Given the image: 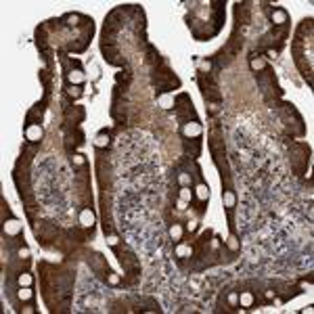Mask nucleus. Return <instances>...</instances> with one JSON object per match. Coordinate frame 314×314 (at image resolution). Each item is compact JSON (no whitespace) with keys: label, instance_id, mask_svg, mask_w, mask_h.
<instances>
[{"label":"nucleus","instance_id":"nucleus-1","mask_svg":"<svg viewBox=\"0 0 314 314\" xmlns=\"http://www.w3.org/2000/svg\"><path fill=\"white\" fill-rule=\"evenodd\" d=\"M272 105L276 107V111H278V115H281V120L285 122V126H287L289 132L295 134V136L304 134V120H301V115L297 113V109L293 107L291 103H281V101H276V103H272Z\"/></svg>","mask_w":314,"mask_h":314},{"label":"nucleus","instance_id":"nucleus-2","mask_svg":"<svg viewBox=\"0 0 314 314\" xmlns=\"http://www.w3.org/2000/svg\"><path fill=\"white\" fill-rule=\"evenodd\" d=\"M255 82H258V86L262 88L264 99L268 101L270 105L276 103L278 99L283 97V90H281V86L276 84V78H274L270 67H266V69H262V72L255 74Z\"/></svg>","mask_w":314,"mask_h":314},{"label":"nucleus","instance_id":"nucleus-3","mask_svg":"<svg viewBox=\"0 0 314 314\" xmlns=\"http://www.w3.org/2000/svg\"><path fill=\"white\" fill-rule=\"evenodd\" d=\"M153 84L157 86V92H170L180 86V80L174 76V72L164 63V65L153 67Z\"/></svg>","mask_w":314,"mask_h":314},{"label":"nucleus","instance_id":"nucleus-4","mask_svg":"<svg viewBox=\"0 0 314 314\" xmlns=\"http://www.w3.org/2000/svg\"><path fill=\"white\" fill-rule=\"evenodd\" d=\"M289 151H291V166L295 170V174H304L308 164H310V147H306L304 143H293L291 147H289Z\"/></svg>","mask_w":314,"mask_h":314},{"label":"nucleus","instance_id":"nucleus-5","mask_svg":"<svg viewBox=\"0 0 314 314\" xmlns=\"http://www.w3.org/2000/svg\"><path fill=\"white\" fill-rule=\"evenodd\" d=\"M199 88H201V95L207 103H222V95H220V88L216 84V78L212 74H201L199 76Z\"/></svg>","mask_w":314,"mask_h":314},{"label":"nucleus","instance_id":"nucleus-6","mask_svg":"<svg viewBox=\"0 0 314 314\" xmlns=\"http://www.w3.org/2000/svg\"><path fill=\"white\" fill-rule=\"evenodd\" d=\"M174 107H176V115H178V120L182 124H189V120L193 118L197 122V113L193 109V103H191V97L189 95H178L176 99H174Z\"/></svg>","mask_w":314,"mask_h":314},{"label":"nucleus","instance_id":"nucleus-7","mask_svg":"<svg viewBox=\"0 0 314 314\" xmlns=\"http://www.w3.org/2000/svg\"><path fill=\"white\" fill-rule=\"evenodd\" d=\"M115 249V253H118V258H120V264L124 266V268L130 272V276H134V274H138V270H141V266H138V260H136V255L128 249V247H118L115 245L113 247Z\"/></svg>","mask_w":314,"mask_h":314},{"label":"nucleus","instance_id":"nucleus-8","mask_svg":"<svg viewBox=\"0 0 314 314\" xmlns=\"http://www.w3.org/2000/svg\"><path fill=\"white\" fill-rule=\"evenodd\" d=\"M57 235H59V226L53 224V222H40V228L36 226V237H38V243H42V245H49L51 241L57 239Z\"/></svg>","mask_w":314,"mask_h":314},{"label":"nucleus","instance_id":"nucleus-9","mask_svg":"<svg viewBox=\"0 0 314 314\" xmlns=\"http://www.w3.org/2000/svg\"><path fill=\"white\" fill-rule=\"evenodd\" d=\"M84 132L80 130V128H67V134H65V149L69 151V153H74V151L78 147H82L84 145Z\"/></svg>","mask_w":314,"mask_h":314},{"label":"nucleus","instance_id":"nucleus-10","mask_svg":"<svg viewBox=\"0 0 314 314\" xmlns=\"http://www.w3.org/2000/svg\"><path fill=\"white\" fill-rule=\"evenodd\" d=\"M84 120V109L82 107H65V128H76Z\"/></svg>","mask_w":314,"mask_h":314},{"label":"nucleus","instance_id":"nucleus-11","mask_svg":"<svg viewBox=\"0 0 314 314\" xmlns=\"http://www.w3.org/2000/svg\"><path fill=\"white\" fill-rule=\"evenodd\" d=\"M249 3H237L235 5V19H237V28L239 26H245L249 21Z\"/></svg>","mask_w":314,"mask_h":314},{"label":"nucleus","instance_id":"nucleus-12","mask_svg":"<svg viewBox=\"0 0 314 314\" xmlns=\"http://www.w3.org/2000/svg\"><path fill=\"white\" fill-rule=\"evenodd\" d=\"M90 268L95 270L99 276H103V278H105V274H111L109 268H107V264H105V258H103L101 253H95L90 258Z\"/></svg>","mask_w":314,"mask_h":314},{"label":"nucleus","instance_id":"nucleus-13","mask_svg":"<svg viewBox=\"0 0 314 314\" xmlns=\"http://www.w3.org/2000/svg\"><path fill=\"white\" fill-rule=\"evenodd\" d=\"M44 105H46V103H38V105H34V109L28 113L26 126H32V124H40V122H42V115H44Z\"/></svg>","mask_w":314,"mask_h":314},{"label":"nucleus","instance_id":"nucleus-14","mask_svg":"<svg viewBox=\"0 0 314 314\" xmlns=\"http://www.w3.org/2000/svg\"><path fill=\"white\" fill-rule=\"evenodd\" d=\"M115 82H118V88L120 90H128V86H130V82H132V72H130V69H124V72H120L118 76H115Z\"/></svg>","mask_w":314,"mask_h":314},{"label":"nucleus","instance_id":"nucleus-15","mask_svg":"<svg viewBox=\"0 0 314 314\" xmlns=\"http://www.w3.org/2000/svg\"><path fill=\"white\" fill-rule=\"evenodd\" d=\"M26 138H28L30 143L38 145V143H40V138H42V128H40V126H36V124L26 126Z\"/></svg>","mask_w":314,"mask_h":314},{"label":"nucleus","instance_id":"nucleus-16","mask_svg":"<svg viewBox=\"0 0 314 314\" xmlns=\"http://www.w3.org/2000/svg\"><path fill=\"white\" fill-rule=\"evenodd\" d=\"M184 151L187 153H191V157H199V153H201V141H199V136L197 138H193V141H184Z\"/></svg>","mask_w":314,"mask_h":314},{"label":"nucleus","instance_id":"nucleus-17","mask_svg":"<svg viewBox=\"0 0 314 314\" xmlns=\"http://www.w3.org/2000/svg\"><path fill=\"white\" fill-rule=\"evenodd\" d=\"M272 23H274V28H281V26H289V17L283 9H274L272 11Z\"/></svg>","mask_w":314,"mask_h":314},{"label":"nucleus","instance_id":"nucleus-18","mask_svg":"<svg viewBox=\"0 0 314 314\" xmlns=\"http://www.w3.org/2000/svg\"><path fill=\"white\" fill-rule=\"evenodd\" d=\"M107 145H109V134L103 130L97 134V147H107Z\"/></svg>","mask_w":314,"mask_h":314},{"label":"nucleus","instance_id":"nucleus-19","mask_svg":"<svg viewBox=\"0 0 314 314\" xmlns=\"http://www.w3.org/2000/svg\"><path fill=\"white\" fill-rule=\"evenodd\" d=\"M197 197H199V199H207V197H209V193H207V189L203 187V184H199V187H197Z\"/></svg>","mask_w":314,"mask_h":314},{"label":"nucleus","instance_id":"nucleus-20","mask_svg":"<svg viewBox=\"0 0 314 314\" xmlns=\"http://www.w3.org/2000/svg\"><path fill=\"white\" fill-rule=\"evenodd\" d=\"M88 222L92 224V214L88 212V209H84V212H82V224H84V226H88Z\"/></svg>","mask_w":314,"mask_h":314},{"label":"nucleus","instance_id":"nucleus-21","mask_svg":"<svg viewBox=\"0 0 314 314\" xmlns=\"http://www.w3.org/2000/svg\"><path fill=\"white\" fill-rule=\"evenodd\" d=\"M19 283H21V285H23V283L30 285V283H32V276H28V272H23V274L19 276Z\"/></svg>","mask_w":314,"mask_h":314}]
</instances>
